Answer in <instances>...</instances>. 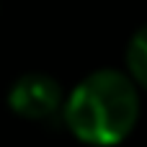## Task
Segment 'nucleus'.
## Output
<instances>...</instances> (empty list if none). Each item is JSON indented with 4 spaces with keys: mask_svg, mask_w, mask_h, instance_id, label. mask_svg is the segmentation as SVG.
Listing matches in <instances>:
<instances>
[{
    "mask_svg": "<svg viewBox=\"0 0 147 147\" xmlns=\"http://www.w3.org/2000/svg\"><path fill=\"white\" fill-rule=\"evenodd\" d=\"M70 132L93 147L124 142L140 116V93L129 75L119 70H96L83 78L62 106Z\"/></svg>",
    "mask_w": 147,
    "mask_h": 147,
    "instance_id": "obj_1",
    "label": "nucleus"
},
{
    "mask_svg": "<svg viewBox=\"0 0 147 147\" xmlns=\"http://www.w3.org/2000/svg\"><path fill=\"white\" fill-rule=\"evenodd\" d=\"M127 67L134 85L147 90V23L134 31L127 47Z\"/></svg>",
    "mask_w": 147,
    "mask_h": 147,
    "instance_id": "obj_3",
    "label": "nucleus"
},
{
    "mask_svg": "<svg viewBox=\"0 0 147 147\" xmlns=\"http://www.w3.org/2000/svg\"><path fill=\"white\" fill-rule=\"evenodd\" d=\"M8 106L31 121H47L52 116H57L65 106V93L62 85L44 75V72H28L21 75L10 90H8Z\"/></svg>",
    "mask_w": 147,
    "mask_h": 147,
    "instance_id": "obj_2",
    "label": "nucleus"
}]
</instances>
